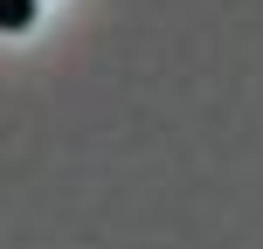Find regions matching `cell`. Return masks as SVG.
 Segmentation results:
<instances>
[{
    "mask_svg": "<svg viewBox=\"0 0 263 249\" xmlns=\"http://www.w3.org/2000/svg\"><path fill=\"white\" fill-rule=\"evenodd\" d=\"M0 21H7V28H28V21H35V0H0Z\"/></svg>",
    "mask_w": 263,
    "mask_h": 249,
    "instance_id": "obj_1",
    "label": "cell"
}]
</instances>
